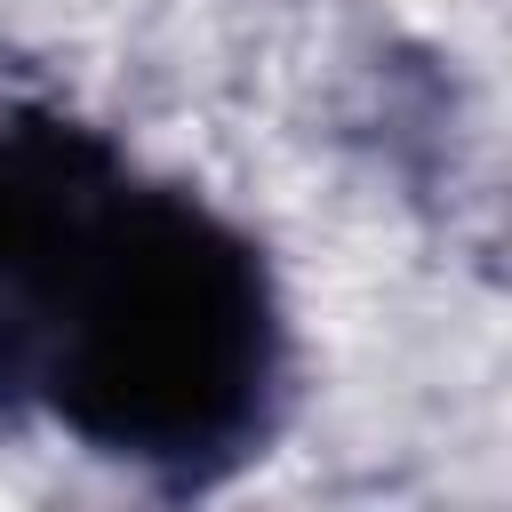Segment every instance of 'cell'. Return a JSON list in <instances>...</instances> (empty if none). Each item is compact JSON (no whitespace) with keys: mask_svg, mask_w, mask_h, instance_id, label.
Masks as SVG:
<instances>
[{"mask_svg":"<svg viewBox=\"0 0 512 512\" xmlns=\"http://www.w3.org/2000/svg\"><path fill=\"white\" fill-rule=\"evenodd\" d=\"M296 392L280 272L96 120L0 104V432L56 424L168 496L248 472Z\"/></svg>","mask_w":512,"mask_h":512,"instance_id":"6da1fadb","label":"cell"}]
</instances>
